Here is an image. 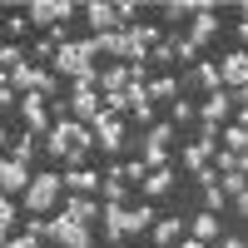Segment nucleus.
Wrapping results in <instances>:
<instances>
[{
    "instance_id": "nucleus-11",
    "label": "nucleus",
    "mask_w": 248,
    "mask_h": 248,
    "mask_svg": "<svg viewBox=\"0 0 248 248\" xmlns=\"http://www.w3.org/2000/svg\"><path fill=\"white\" fill-rule=\"evenodd\" d=\"M105 214V203H94V194H70V203H65V218H75V223H90Z\"/></svg>"
},
{
    "instance_id": "nucleus-14",
    "label": "nucleus",
    "mask_w": 248,
    "mask_h": 248,
    "mask_svg": "<svg viewBox=\"0 0 248 248\" xmlns=\"http://www.w3.org/2000/svg\"><path fill=\"white\" fill-rule=\"evenodd\" d=\"M218 75H223V85H229V90L248 85V50H233V55L218 65Z\"/></svg>"
},
{
    "instance_id": "nucleus-27",
    "label": "nucleus",
    "mask_w": 248,
    "mask_h": 248,
    "mask_svg": "<svg viewBox=\"0 0 248 248\" xmlns=\"http://www.w3.org/2000/svg\"><path fill=\"white\" fill-rule=\"evenodd\" d=\"M149 223H154V209H149V203H139V209H129V233L149 229Z\"/></svg>"
},
{
    "instance_id": "nucleus-1",
    "label": "nucleus",
    "mask_w": 248,
    "mask_h": 248,
    "mask_svg": "<svg viewBox=\"0 0 248 248\" xmlns=\"http://www.w3.org/2000/svg\"><path fill=\"white\" fill-rule=\"evenodd\" d=\"M94 40H70V45H60L55 50V75H65L70 85L75 79H85V75H94Z\"/></svg>"
},
{
    "instance_id": "nucleus-32",
    "label": "nucleus",
    "mask_w": 248,
    "mask_h": 248,
    "mask_svg": "<svg viewBox=\"0 0 248 248\" xmlns=\"http://www.w3.org/2000/svg\"><path fill=\"white\" fill-rule=\"evenodd\" d=\"M30 149H35V134L25 129V134H20V139H15V159H25V164H30Z\"/></svg>"
},
{
    "instance_id": "nucleus-5",
    "label": "nucleus",
    "mask_w": 248,
    "mask_h": 248,
    "mask_svg": "<svg viewBox=\"0 0 248 248\" xmlns=\"http://www.w3.org/2000/svg\"><path fill=\"white\" fill-rule=\"evenodd\" d=\"M30 25H45V30H55V25H65L70 15H79L85 5H70V0H30Z\"/></svg>"
},
{
    "instance_id": "nucleus-3",
    "label": "nucleus",
    "mask_w": 248,
    "mask_h": 248,
    "mask_svg": "<svg viewBox=\"0 0 248 248\" xmlns=\"http://www.w3.org/2000/svg\"><path fill=\"white\" fill-rule=\"evenodd\" d=\"M60 189H65V179L60 174H35V184L25 189V199H20V209L25 214H45V209H55V199H60Z\"/></svg>"
},
{
    "instance_id": "nucleus-2",
    "label": "nucleus",
    "mask_w": 248,
    "mask_h": 248,
    "mask_svg": "<svg viewBox=\"0 0 248 248\" xmlns=\"http://www.w3.org/2000/svg\"><path fill=\"white\" fill-rule=\"evenodd\" d=\"M30 233L35 238H50V243H65V248H90V229L85 223H75V218H35L30 223Z\"/></svg>"
},
{
    "instance_id": "nucleus-29",
    "label": "nucleus",
    "mask_w": 248,
    "mask_h": 248,
    "mask_svg": "<svg viewBox=\"0 0 248 248\" xmlns=\"http://www.w3.org/2000/svg\"><path fill=\"white\" fill-rule=\"evenodd\" d=\"M15 214H25V209H15L10 199L0 203V238H10V223H15Z\"/></svg>"
},
{
    "instance_id": "nucleus-17",
    "label": "nucleus",
    "mask_w": 248,
    "mask_h": 248,
    "mask_svg": "<svg viewBox=\"0 0 248 248\" xmlns=\"http://www.w3.org/2000/svg\"><path fill=\"white\" fill-rule=\"evenodd\" d=\"M214 35H218V15H214V5H209V10H199V15H194L189 40H194V45H203V40H214Z\"/></svg>"
},
{
    "instance_id": "nucleus-38",
    "label": "nucleus",
    "mask_w": 248,
    "mask_h": 248,
    "mask_svg": "<svg viewBox=\"0 0 248 248\" xmlns=\"http://www.w3.org/2000/svg\"><path fill=\"white\" fill-rule=\"evenodd\" d=\"M233 203H238V214H243V218H248V189H243V194H238V199H233Z\"/></svg>"
},
{
    "instance_id": "nucleus-9",
    "label": "nucleus",
    "mask_w": 248,
    "mask_h": 248,
    "mask_svg": "<svg viewBox=\"0 0 248 248\" xmlns=\"http://www.w3.org/2000/svg\"><path fill=\"white\" fill-rule=\"evenodd\" d=\"M90 129H94V139H99V149H109V154L124 149V124H119L109 109H99V114L90 119Z\"/></svg>"
},
{
    "instance_id": "nucleus-20",
    "label": "nucleus",
    "mask_w": 248,
    "mask_h": 248,
    "mask_svg": "<svg viewBox=\"0 0 248 248\" xmlns=\"http://www.w3.org/2000/svg\"><path fill=\"white\" fill-rule=\"evenodd\" d=\"M179 238H184V223H179V218H159V223H154V243H159V248H169V243H179Z\"/></svg>"
},
{
    "instance_id": "nucleus-6",
    "label": "nucleus",
    "mask_w": 248,
    "mask_h": 248,
    "mask_svg": "<svg viewBox=\"0 0 248 248\" xmlns=\"http://www.w3.org/2000/svg\"><path fill=\"white\" fill-rule=\"evenodd\" d=\"M85 15H90L94 35H114V30H129L124 10H119V5H109V0H90V5H85Z\"/></svg>"
},
{
    "instance_id": "nucleus-23",
    "label": "nucleus",
    "mask_w": 248,
    "mask_h": 248,
    "mask_svg": "<svg viewBox=\"0 0 248 248\" xmlns=\"http://www.w3.org/2000/svg\"><path fill=\"white\" fill-rule=\"evenodd\" d=\"M194 85H203L209 94H218V85H223V75H218V65H194Z\"/></svg>"
},
{
    "instance_id": "nucleus-37",
    "label": "nucleus",
    "mask_w": 248,
    "mask_h": 248,
    "mask_svg": "<svg viewBox=\"0 0 248 248\" xmlns=\"http://www.w3.org/2000/svg\"><path fill=\"white\" fill-rule=\"evenodd\" d=\"M218 248H248L243 238H218Z\"/></svg>"
},
{
    "instance_id": "nucleus-31",
    "label": "nucleus",
    "mask_w": 248,
    "mask_h": 248,
    "mask_svg": "<svg viewBox=\"0 0 248 248\" xmlns=\"http://www.w3.org/2000/svg\"><path fill=\"white\" fill-rule=\"evenodd\" d=\"M214 169H218V174H229V169H238V154H233V149H223V154H214Z\"/></svg>"
},
{
    "instance_id": "nucleus-13",
    "label": "nucleus",
    "mask_w": 248,
    "mask_h": 248,
    "mask_svg": "<svg viewBox=\"0 0 248 248\" xmlns=\"http://www.w3.org/2000/svg\"><path fill=\"white\" fill-rule=\"evenodd\" d=\"M214 154H218V149H214V129H203V139L184 149V164H189L194 174H203V164H214Z\"/></svg>"
},
{
    "instance_id": "nucleus-22",
    "label": "nucleus",
    "mask_w": 248,
    "mask_h": 248,
    "mask_svg": "<svg viewBox=\"0 0 248 248\" xmlns=\"http://www.w3.org/2000/svg\"><path fill=\"white\" fill-rule=\"evenodd\" d=\"M139 189H144V194H149V199H159L164 189H174V169H154L149 179H144V184H139Z\"/></svg>"
},
{
    "instance_id": "nucleus-35",
    "label": "nucleus",
    "mask_w": 248,
    "mask_h": 248,
    "mask_svg": "<svg viewBox=\"0 0 248 248\" xmlns=\"http://www.w3.org/2000/svg\"><path fill=\"white\" fill-rule=\"evenodd\" d=\"M223 203H229V194H223L218 184H209V209H223Z\"/></svg>"
},
{
    "instance_id": "nucleus-24",
    "label": "nucleus",
    "mask_w": 248,
    "mask_h": 248,
    "mask_svg": "<svg viewBox=\"0 0 248 248\" xmlns=\"http://www.w3.org/2000/svg\"><path fill=\"white\" fill-rule=\"evenodd\" d=\"M218 189L229 194V199H238V194L248 189V174H243V169H229V174H218Z\"/></svg>"
},
{
    "instance_id": "nucleus-30",
    "label": "nucleus",
    "mask_w": 248,
    "mask_h": 248,
    "mask_svg": "<svg viewBox=\"0 0 248 248\" xmlns=\"http://www.w3.org/2000/svg\"><path fill=\"white\" fill-rule=\"evenodd\" d=\"M0 248H40V238H35V233L25 229V233H15V238H5Z\"/></svg>"
},
{
    "instance_id": "nucleus-4",
    "label": "nucleus",
    "mask_w": 248,
    "mask_h": 248,
    "mask_svg": "<svg viewBox=\"0 0 248 248\" xmlns=\"http://www.w3.org/2000/svg\"><path fill=\"white\" fill-rule=\"evenodd\" d=\"M94 90H99V70L70 85V109H75V119H79V124H90V119H94L99 109H105V99H99Z\"/></svg>"
},
{
    "instance_id": "nucleus-10",
    "label": "nucleus",
    "mask_w": 248,
    "mask_h": 248,
    "mask_svg": "<svg viewBox=\"0 0 248 248\" xmlns=\"http://www.w3.org/2000/svg\"><path fill=\"white\" fill-rule=\"evenodd\" d=\"M99 229H105L109 243H119L124 233H129V209H124V203H105V214H99Z\"/></svg>"
},
{
    "instance_id": "nucleus-41",
    "label": "nucleus",
    "mask_w": 248,
    "mask_h": 248,
    "mask_svg": "<svg viewBox=\"0 0 248 248\" xmlns=\"http://www.w3.org/2000/svg\"><path fill=\"white\" fill-rule=\"evenodd\" d=\"M238 124H243V129H248V109H243V114H238Z\"/></svg>"
},
{
    "instance_id": "nucleus-8",
    "label": "nucleus",
    "mask_w": 248,
    "mask_h": 248,
    "mask_svg": "<svg viewBox=\"0 0 248 248\" xmlns=\"http://www.w3.org/2000/svg\"><path fill=\"white\" fill-rule=\"evenodd\" d=\"M30 184H35V174H30V164H25V159H15V154H10L5 164H0V189H5V199H15V194L25 199Z\"/></svg>"
},
{
    "instance_id": "nucleus-36",
    "label": "nucleus",
    "mask_w": 248,
    "mask_h": 248,
    "mask_svg": "<svg viewBox=\"0 0 248 248\" xmlns=\"http://www.w3.org/2000/svg\"><path fill=\"white\" fill-rule=\"evenodd\" d=\"M233 99H238V105L248 109V85H238V90H233Z\"/></svg>"
},
{
    "instance_id": "nucleus-19",
    "label": "nucleus",
    "mask_w": 248,
    "mask_h": 248,
    "mask_svg": "<svg viewBox=\"0 0 248 248\" xmlns=\"http://www.w3.org/2000/svg\"><path fill=\"white\" fill-rule=\"evenodd\" d=\"M189 238H199V243H214V238H218V218H214V214H199V218L189 223Z\"/></svg>"
},
{
    "instance_id": "nucleus-39",
    "label": "nucleus",
    "mask_w": 248,
    "mask_h": 248,
    "mask_svg": "<svg viewBox=\"0 0 248 248\" xmlns=\"http://www.w3.org/2000/svg\"><path fill=\"white\" fill-rule=\"evenodd\" d=\"M179 248H209V243H199V238H179Z\"/></svg>"
},
{
    "instance_id": "nucleus-26",
    "label": "nucleus",
    "mask_w": 248,
    "mask_h": 248,
    "mask_svg": "<svg viewBox=\"0 0 248 248\" xmlns=\"http://www.w3.org/2000/svg\"><path fill=\"white\" fill-rule=\"evenodd\" d=\"M223 144H229L233 154H248V129L243 124H229V129H223Z\"/></svg>"
},
{
    "instance_id": "nucleus-18",
    "label": "nucleus",
    "mask_w": 248,
    "mask_h": 248,
    "mask_svg": "<svg viewBox=\"0 0 248 248\" xmlns=\"http://www.w3.org/2000/svg\"><path fill=\"white\" fill-rule=\"evenodd\" d=\"M129 65H114V70H105V75H99V90H105V94H119V90H129Z\"/></svg>"
},
{
    "instance_id": "nucleus-15",
    "label": "nucleus",
    "mask_w": 248,
    "mask_h": 248,
    "mask_svg": "<svg viewBox=\"0 0 248 248\" xmlns=\"http://www.w3.org/2000/svg\"><path fill=\"white\" fill-rule=\"evenodd\" d=\"M65 189H70V194H99V189H105V179H99L94 169H65Z\"/></svg>"
},
{
    "instance_id": "nucleus-21",
    "label": "nucleus",
    "mask_w": 248,
    "mask_h": 248,
    "mask_svg": "<svg viewBox=\"0 0 248 248\" xmlns=\"http://www.w3.org/2000/svg\"><path fill=\"white\" fill-rule=\"evenodd\" d=\"M199 10H209V0H169V5H164L169 20H189V15H199Z\"/></svg>"
},
{
    "instance_id": "nucleus-25",
    "label": "nucleus",
    "mask_w": 248,
    "mask_h": 248,
    "mask_svg": "<svg viewBox=\"0 0 248 248\" xmlns=\"http://www.w3.org/2000/svg\"><path fill=\"white\" fill-rule=\"evenodd\" d=\"M0 65H5V75L25 70V50H20V45H10V40H5V50H0Z\"/></svg>"
},
{
    "instance_id": "nucleus-34",
    "label": "nucleus",
    "mask_w": 248,
    "mask_h": 248,
    "mask_svg": "<svg viewBox=\"0 0 248 248\" xmlns=\"http://www.w3.org/2000/svg\"><path fill=\"white\" fill-rule=\"evenodd\" d=\"M25 25H30V15H10V20H5V35L15 40V35H20V30H25Z\"/></svg>"
},
{
    "instance_id": "nucleus-12",
    "label": "nucleus",
    "mask_w": 248,
    "mask_h": 248,
    "mask_svg": "<svg viewBox=\"0 0 248 248\" xmlns=\"http://www.w3.org/2000/svg\"><path fill=\"white\" fill-rule=\"evenodd\" d=\"M229 109H233V94H229V90H218V94H209V99H203L199 119L214 129V124H223V119H229Z\"/></svg>"
},
{
    "instance_id": "nucleus-40",
    "label": "nucleus",
    "mask_w": 248,
    "mask_h": 248,
    "mask_svg": "<svg viewBox=\"0 0 248 248\" xmlns=\"http://www.w3.org/2000/svg\"><path fill=\"white\" fill-rule=\"evenodd\" d=\"M238 35H243V45H248V20H238Z\"/></svg>"
},
{
    "instance_id": "nucleus-33",
    "label": "nucleus",
    "mask_w": 248,
    "mask_h": 248,
    "mask_svg": "<svg viewBox=\"0 0 248 248\" xmlns=\"http://www.w3.org/2000/svg\"><path fill=\"white\" fill-rule=\"evenodd\" d=\"M194 119V105H189V99H174V124H189Z\"/></svg>"
},
{
    "instance_id": "nucleus-28",
    "label": "nucleus",
    "mask_w": 248,
    "mask_h": 248,
    "mask_svg": "<svg viewBox=\"0 0 248 248\" xmlns=\"http://www.w3.org/2000/svg\"><path fill=\"white\" fill-rule=\"evenodd\" d=\"M124 189H129L124 179H105V189H99V194H105V203H124Z\"/></svg>"
},
{
    "instance_id": "nucleus-7",
    "label": "nucleus",
    "mask_w": 248,
    "mask_h": 248,
    "mask_svg": "<svg viewBox=\"0 0 248 248\" xmlns=\"http://www.w3.org/2000/svg\"><path fill=\"white\" fill-rule=\"evenodd\" d=\"M169 144H174V124H149V139H144V164L164 169L169 164Z\"/></svg>"
},
{
    "instance_id": "nucleus-16",
    "label": "nucleus",
    "mask_w": 248,
    "mask_h": 248,
    "mask_svg": "<svg viewBox=\"0 0 248 248\" xmlns=\"http://www.w3.org/2000/svg\"><path fill=\"white\" fill-rule=\"evenodd\" d=\"M179 90H184V79H174V75H159V79H149V85H144L149 105H154V99H179Z\"/></svg>"
}]
</instances>
